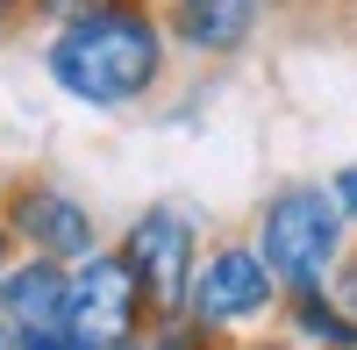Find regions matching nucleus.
Listing matches in <instances>:
<instances>
[{"instance_id":"nucleus-14","label":"nucleus","mask_w":357,"mask_h":350,"mask_svg":"<svg viewBox=\"0 0 357 350\" xmlns=\"http://www.w3.org/2000/svg\"><path fill=\"white\" fill-rule=\"evenodd\" d=\"M29 22V0H0V36H8V29H22Z\"/></svg>"},{"instance_id":"nucleus-8","label":"nucleus","mask_w":357,"mask_h":350,"mask_svg":"<svg viewBox=\"0 0 357 350\" xmlns=\"http://www.w3.org/2000/svg\"><path fill=\"white\" fill-rule=\"evenodd\" d=\"M65 286H72V265H50V257H15L0 272V322L15 336L22 329H50L65 314Z\"/></svg>"},{"instance_id":"nucleus-15","label":"nucleus","mask_w":357,"mask_h":350,"mask_svg":"<svg viewBox=\"0 0 357 350\" xmlns=\"http://www.w3.org/2000/svg\"><path fill=\"white\" fill-rule=\"evenodd\" d=\"M229 350H301L293 336H250V343H229Z\"/></svg>"},{"instance_id":"nucleus-6","label":"nucleus","mask_w":357,"mask_h":350,"mask_svg":"<svg viewBox=\"0 0 357 350\" xmlns=\"http://www.w3.org/2000/svg\"><path fill=\"white\" fill-rule=\"evenodd\" d=\"M0 229L29 250V257H50V265H86L100 243V222L93 208L57 186V179H8V193H0Z\"/></svg>"},{"instance_id":"nucleus-11","label":"nucleus","mask_w":357,"mask_h":350,"mask_svg":"<svg viewBox=\"0 0 357 350\" xmlns=\"http://www.w3.org/2000/svg\"><path fill=\"white\" fill-rule=\"evenodd\" d=\"M100 8H114V0H29V22L65 29V22H79V15H100Z\"/></svg>"},{"instance_id":"nucleus-1","label":"nucleus","mask_w":357,"mask_h":350,"mask_svg":"<svg viewBox=\"0 0 357 350\" xmlns=\"http://www.w3.org/2000/svg\"><path fill=\"white\" fill-rule=\"evenodd\" d=\"M165 57H172V36H165L158 8L151 0H114L100 15H79L65 29H50L43 72L65 100L122 114V107H143L165 86Z\"/></svg>"},{"instance_id":"nucleus-16","label":"nucleus","mask_w":357,"mask_h":350,"mask_svg":"<svg viewBox=\"0 0 357 350\" xmlns=\"http://www.w3.org/2000/svg\"><path fill=\"white\" fill-rule=\"evenodd\" d=\"M15 265V236H8V229H0V272H8Z\"/></svg>"},{"instance_id":"nucleus-2","label":"nucleus","mask_w":357,"mask_h":350,"mask_svg":"<svg viewBox=\"0 0 357 350\" xmlns=\"http://www.w3.org/2000/svg\"><path fill=\"white\" fill-rule=\"evenodd\" d=\"M250 250L264 257V272L279 279V294L329 286L336 265L350 257V222L336 208L329 179H293L279 193H264L257 215H250Z\"/></svg>"},{"instance_id":"nucleus-4","label":"nucleus","mask_w":357,"mask_h":350,"mask_svg":"<svg viewBox=\"0 0 357 350\" xmlns=\"http://www.w3.org/2000/svg\"><path fill=\"white\" fill-rule=\"evenodd\" d=\"M143 322H151V300H143L136 272L122 265V250H93L86 265H72L57 329H65L79 350H122V343L143 336Z\"/></svg>"},{"instance_id":"nucleus-7","label":"nucleus","mask_w":357,"mask_h":350,"mask_svg":"<svg viewBox=\"0 0 357 350\" xmlns=\"http://www.w3.org/2000/svg\"><path fill=\"white\" fill-rule=\"evenodd\" d=\"M272 0H165V36L193 57H243Z\"/></svg>"},{"instance_id":"nucleus-3","label":"nucleus","mask_w":357,"mask_h":350,"mask_svg":"<svg viewBox=\"0 0 357 350\" xmlns=\"http://www.w3.org/2000/svg\"><path fill=\"white\" fill-rule=\"evenodd\" d=\"M279 279L264 272V257L250 250V236H222L200 250L193 286H186V314L207 322L215 336H250L264 322H279Z\"/></svg>"},{"instance_id":"nucleus-13","label":"nucleus","mask_w":357,"mask_h":350,"mask_svg":"<svg viewBox=\"0 0 357 350\" xmlns=\"http://www.w3.org/2000/svg\"><path fill=\"white\" fill-rule=\"evenodd\" d=\"M329 294L343 300V314H350V322H357V250H350L343 265H336V279H329Z\"/></svg>"},{"instance_id":"nucleus-10","label":"nucleus","mask_w":357,"mask_h":350,"mask_svg":"<svg viewBox=\"0 0 357 350\" xmlns=\"http://www.w3.org/2000/svg\"><path fill=\"white\" fill-rule=\"evenodd\" d=\"M136 343H143V350H229V336H215L207 322H193L186 307H178V314H151Z\"/></svg>"},{"instance_id":"nucleus-9","label":"nucleus","mask_w":357,"mask_h":350,"mask_svg":"<svg viewBox=\"0 0 357 350\" xmlns=\"http://www.w3.org/2000/svg\"><path fill=\"white\" fill-rule=\"evenodd\" d=\"M279 322L301 350H357V322L343 314V300L329 286H307V294H286L279 300Z\"/></svg>"},{"instance_id":"nucleus-12","label":"nucleus","mask_w":357,"mask_h":350,"mask_svg":"<svg viewBox=\"0 0 357 350\" xmlns=\"http://www.w3.org/2000/svg\"><path fill=\"white\" fill-rule=\"evenodd\" d=\"M329 193H336V208H343V222L357 229V165H343V172H329Z\"/></svg>"},{"instance_id":"nucleus-17","label":"nucleus","mask_w":357,"mask_h":350,"mask_svg":"<svg viewBox=\"0 0 357 350\" xmlns=\"http://www.w3.org/2000/svg\"><path fill=\"white\" fill-rule=\"evenodd\" d=\"M0 350H15V329H8V322H0Z\"/></svg>"},{"instance_id":"nucleus-5","label":"nucleus","mask_w":357,"mask_h":350,"mask_svg":"<svg viewBox=\"0 0 357 350\" xmlns=\"http://www.w3.org/2000/svg\"><path fill=\"white\" fill-rule=\"evenodd\" d=\"M122 265L136 272L143 300H151V314H178L186 307V286H193V265H200V222L193 208H178V200H151L129 229H122Z\"/></svg>"},{"instance_id":"nucleus-18","label":"nucleus","mask_w":357,"mask_h":350,"mask_svg":"<svg viewBox=\"0 0 357 350\" xmlns=\"http://www.w3.org/2000/svg\"><path fill=\"white\" fill-rule=\"evenodd\" d=\"M122 350H143V343H122Z\"/></svg>"}]
</instances>
